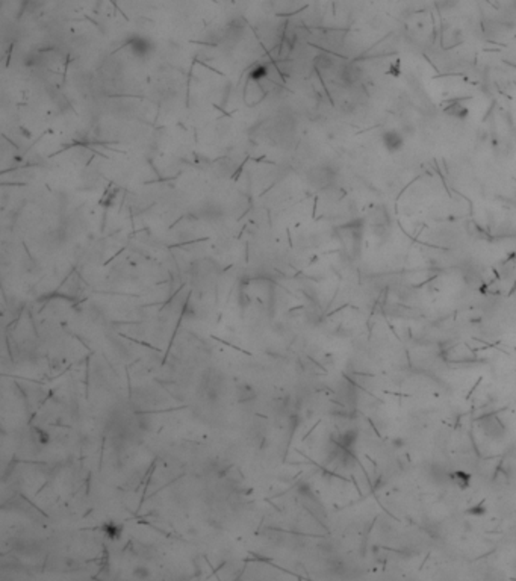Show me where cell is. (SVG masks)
I'll use <instances>...</instances> for the list:
<instances>
[{"label":"cell","instance_id":"1","mask_svg":"<svg viewBox=\"0 0 516 581\" xmlns=\"http://www.w3.org/2000/svg\"><path fill=\"white\" fill-rule=\"evenodd\" d=\"M380 141L383 144V147L386 152L389 153H398L400 150L404 149V144H406V138L401 132H398L397 129H387L382 133Z\"/></svg>","mask_w":516,"mask_h":581},{"label":"cell","instance_id":"2","mask_svg":"<svg viewBox=\"0 0 516 581\" xmlns=\"http://www.w3.org/2000/svg\"><path fill=\"white\" fill-rule=\"evenodd\" d=\"M448 478L456 484L457 488L460 489H466L470 488V483H471V475L465 471H453L448 474Z\"/></svg>","mask_w":516,"mask_h":581},{"label":"cell","instance_id":"3","mask_svg":"<svg viewBox=\"0 0 516 581\" xmlns=\"http://www.w3.org/2000/svg\"><path fill=\"white\" fill-rule=\"evenodd\" d=\"M486 512H487V510H486L484 504H481V502H480V504H475V505L470 507V508H468V512H466V513H468V515H471V516H475V518H477V516H483Z\"/></svg>","mask_w":516,"mask_h":581},{"label":"cell","instance_id":"4","mask_svg":"<svg viewBox=\"0 0 516 581\" xmlns=\"http://www.w3.org/2000/svg\"><path fill=\"white\" fill-rule=\"evenodd\" d=\"M259 76H265V70L263 68H258L253 71V78H259Z\"/></svg>","mask_w":516,"mask_h":581}]
</instances>
